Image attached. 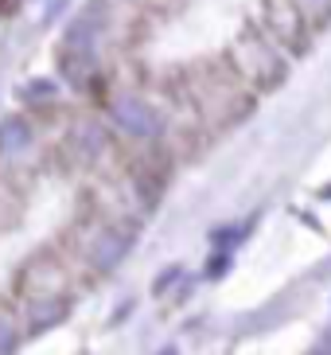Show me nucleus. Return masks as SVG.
<instances>
[{
    "label": "nucleus",
    "mask_w": 331,
    "mask_h": 355,
    "mask_svg": "<svg viewBox=\"0 0 331 355\" xmlns=\"http://www.w3.org/2000/svg\"><path fill=\"white\" fill-rule=\"evenodd\" d=\"M230 63L238 67V74H246L258 90H277L285 83V63H280L277 47L258 32H242L230 43Z\"/></svg>",
    "instance_id": "f257e3e1"
},
{
    "label": "nucleus",
    "mask_w": 331,
    "mask_h": 355,
    "mask_svg": "<svg viewBox=\"0 0 331 355\" xmlns=\"http://www.w3.org/2000/svg\"><path fill=\"white\" fill-rule=\"evenodd\" d=\"M59 67H62V78L71 86H90V78L98 74V55H93V40L86 32V24H74L71 32L62 35Z\"/></svg>",
    "instance_id": "f03ea898"
},
{
    "label": "nucleus",
    "mask_w": 331,
    "mask_h": 355,
    "mask_svg": "<svg viewBox=\"0 0 331 355\" xmlns=\"http://www.w3.org/2000/svg\"><path fill=\"white\" fill-rule=\"evenodd\" d=\"M261 20H265V32H269L273 47L285 43V47L296 51V55L308 47V24L296 16V8H292L289 0H265V4H261Z\"/></svg>",
    "instance_id": "7ed1b4c3"
},
{
    "label": "nucleus",
    "mask_w": 331,
    "mask_h": 355,
    "mask_svg": "<svg viewBox=\"0 0 331 355\" xmlns=\"http://www.w3.org/2000/svg\"><path fill=\"white\" fill-rule=\"evenodd\" d=\"M109 117H114L117 129H125V133H133V137H156L164 129L160 114H156L145 98H117Z\"/></svg>",
    "instance_id": "20e7f679"
},
{
    "label": "nucleus",
    "mask_w": 331,
    "mask_h": 355,
    "mask_svg": "<svg viewBox=\"0 0 331 355\" xmlns=\"http://www.w3.org/2000/svg\"><path fill=\"white\" fill-rule=\"evenodd\" d=\"M129 250V239L114 227H93L90 230V246H86V258H90L93 270H114L117 261Z\"/></svg>",
    "instance_id": "39448f33"
},
{
    "label": "nucleus",
    "mask_w": 331,
    "mask_h": 355,
    "mask_svg": "<svg viewBox=\"0 0 331 355\" xmlns=\"http://www.w3.org/2000/svg\"><path fill=\"white\" fill-rule=\"evenodd\" d=\"M105 145V133L102 125H78L71 133V141H66V148L74 153V164H86V160H93L98 153H102Z\"/></svg>",
    "instance_id": "423d86ee"
},
{
    "label": "nucleus",
    "mask_w": 331,
    "mask_h": 355,
    "mask_svg": "<svg viewBox=\"0 0 331 355\" xmlns=\"http://www.w3.org/2000/svg\"><path fill=\"white\" fill-rule=\"evenodd\" d=\"M28 141H31V125L24 117H4V121H0V157L20 153Z\"/></svg>",
    "instance_id": "0eeeda50"
},
{
    "label": "nucleus",
    "mask_w": 331,
    "mask_h": 355,
    "mask_svg": "<svg viewBox=\"0 0 331 355\" xmlns=\"http://www.w3.org/2000/svg\"><path fill=\"white\" fill-rule=\"evenodd\" d=\"M292 8H296V16H301L308 28H323V24L331 20V0H289Z\"/></svg>",
    "instance_id": "6e6552de"
},
{
    "label": "nucleus",
    "mask_w": 331,
    "mask_h": 355,
    "mask_svg": "<svg viewBox=\"0 0 331 355\" xmlns=\"http://www.w3.org/2000/svg\"><path fill=\"white\" fill-rule=\"evenodd\" d=\"M24 94H55V83H47V78H35V83L28 86V90H24Z\"/></svg>",
    "instance_id": "1a4fd4ad"
},
{
    "label": "nucleus",
    "mask_w": 331,
    "mask_h": 355,
    "mask_svg": "<svg viewBox=\"0 0 331 355\" xmlns=\"http://www.w3.org/2000/svg\"><path fill=\"white\" fill-rule=\"evenodd\" d=\"M323 196H328V199H331V184H328V188H323Z\"/></svg>",
    "instance_id": "9d476101"
}]
</instances>
